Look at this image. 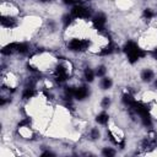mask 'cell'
Instances as JSON below:
<instances>
[{"mask_svg":"<svg viewBox=\"0 0 157 157\" xmlns=\"http://www.w3.org/2000/svg\"><path fill=\"white\" fill-rule=\"evenodd\" d=\"M156 78V71L151 66H145L140 71V80L144 83H151Z\"/></svg>","mask_w":157,"mask_h":157,"instance_id":"6da1fadb","label":"cell"},{"mask_svg":"<svg viewBox=\"0 0 157 157\" xmlns=\"http://www.w3.org/2000/svg\"><path fill=\"white\" fill-rule=\"evenodd\" d=\"M98 86H99V90L102 91H108L112 88L113 86V80L112 77L109 76H103V77H99V82H98Z\"/></svg>","mask_w":157,"mask_h":157,"instance_id":"7a4b0ae2","label":"cell"},{"mask_svg":"<svg viewBox=\"0 0 157 157\" xmlns=\"http://www.w3.org/2000/svg\"><path fill=\"white\" fill-rule=\"evenodd\" d=\"M109 119H110V117H109V114L103 109L102 112H99V113H97V115H96V123L98 124V125H107L108 123H109Z\"/></svg>","mask_w":157,"mask_h":157,"instance_id":"3957f363","label":"cell"},{"mask_svg":"<svg viewBox=\"0 0 157 157\" xmlns=\"http://www.w3.org/2000/svg\"><path fill=\"white\" fill-rule=\"evenodd\" d=\"M102 155L103 156H108V157H112V156H115L117 155V150H114L113 147L110 146H105V147H102Z\"/></svg>","mask_w":157,"mask_h":157,"instance_id":"277c9868","label":"cell"},{"mask_svg":"<svg viewBox=\"0 0 157 157\" xmlns=\"http://www.w3.org/2000/svg\"><path fill=\"white\" fill-rule=\"evenodd\" d=\"M153 87H155V88L157 90V77H156L155 80H153Z\"/></svg>","mask_w":157,"mask_h":157,"instance_id":"5b68a950","label":"cell"}]
</instances>
